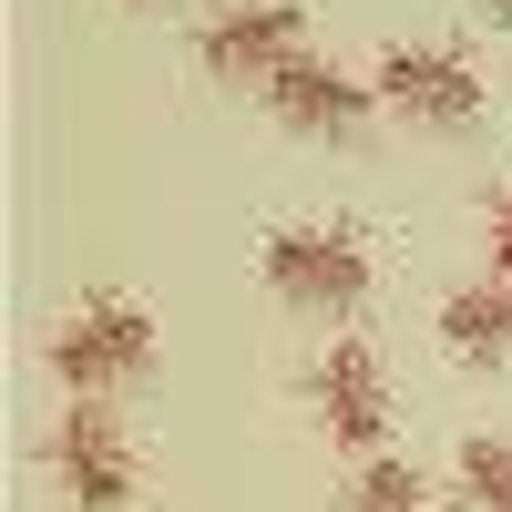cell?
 Listing matches in <instances>:
<instances>
[{
	"label": "cell",
	"instance_id": "obj_1",
	"mask_svg": "<svg viewBox=\"0 0 512 512\" xmlns=\"http://www.w3.org/2000/svg\"><path fill=\"white\" fill-rule=\"evenodd\" d=\"M144 359H154V318H144V297H123V287L82 297V308L52 328V369L72 379L82 400H93L103 379H134Z\"/></svg>",
	"mask_w": 512,
	"mask_h": 512
},
{
	"label": "cell",
	"instance_id": "obj_6",
	"mask_svg": "<svg viewBox=\"0 0 512 512\" xmlns=\"http://www.w3.org/2000/svg\"><path fill=\"white\" fill-rule=\"evenodd\" d=\"M379 103H400V113H431V123H472L482 113V82L461 52H441V41H390L379 52Z\"/></svg>",
	"mask_w": 512,
	"mask_h": 512
},
{
	"label": "cell",
	"instance_id": "obj_3",
	"mask_svg": "<svg viewBox=\"0 0 512 512\" xmlns=\"http://www.w3.org/2000/svg\"><path fill=\"white\" fill-rule=\"evenodd\" d=\"M195 52L226 82H277L297 52H308V0H226V11L195 31Z\"/></svg>",
	"mask_w": 512,
	"mask_h": 512
},
{
	"label": "cell",
	"instance_id": "obj_7",
	"mask_svg": "<svg viewBox=\"0 0 512 512\" xmlns=\"http://www.w3.org/2000/svg\"><path fill=\"white\" fill-rule=\"evenodd\" d=\"M267 103H277L287 123H308V134H349V123H369L379 82L338 72V62H318V52H297V62H287V72L267 82Z\"/></svg>",
	"mask_w": 512,
	"mask_h": 512
},
{
	"label": "cell",
	"instance_id": "obj_9",
	"mask_svg": "<svg viewBox=\"0 0 512 512\" xmlns=\"http://www.w3.org/2000/svg\"><path fill=\"white\" fill-rule=\"evenodd\" d=\"M461 492H472V512H512V441L492 431L461 441Z\"/></svg>",
	"mask_w": 512,
	"mask_h": 512
},
{
	"label": "cell",
	"instance_id": "obj_2",
	"mask_svg": "<svg viewBox=\"0 0 512 512\" xmlns=\"http://www.w3.org/2000/svg\"><path fill=\"white\" fill-rule=\"evenodd\" d=\"M256 267H267V287L297 297V308H359L369 297V246L349 226H277L256 246Z\"/></svg>",
	"mask_w": 512,
	"mask_h": 512
},
{
	"label": "cell",
	"instance_id": "obj_4",
	"mask_svg": "<svg viewBox=\"0 0 512 512\" xmlns=\"http://www.w3.org/2000/svg\"><path fill=\"white\" fill-rule=\"evenodd\" d=\"M52 482L82 502V512H113V502H134V441H123V420L103 400H72L52 420Z\"/></svg>",
	"mask_w": 512,
	"mask_h": 512
},
{
	"label": "cell",
	"instance_id": "obj_10",
	"mask_svg": "<svg viewBox=\"0 0 512 512\" xmlns=\"http://www.w3.org/2000/svg\"><path fill=\"white\" fill-rule=\"evenodd\" d=\"M349 512H431V502H420V472H410V461L369 451V461H359V492H349Z\"/></svg>",
	"mask_w": 512,
	"mask_h": 512
},
{
	"label": "cell",
	"instance_id": "obj_5",
	"mask_svg": "<svg viewBox=\"0 0 512 512\" xmlns=\"http://www.w3.org/2000/svg\"><path fill=\"white\" fill-rule=\"evenodd\" d=\"M308 400H318V420L349 451H369L379 431H390V369H379V349L369 338H338V349H318V369H308Z\"/></svg>",
	"mask_w": 512,
	"mask_h": 512
},
{
	"label": "cell",
	"instance_id": "obj_11",
	"mask_svg": "<svg viewBox=\"0 0 512 512\" xmlns=\"http://www.w3.org/2000/svg\"><path fill=\"white\" fill-rule=\"evenodd\" d=\"M492 267H502V277H512V185H502V195H492Z\"/></svg>",
	"mask_w": 512,
	"mask_h": 512
},
{
	"label": "cell",
	"instance_id": "obj_8",
	"mask_svg": "<svg viewBox=\"0 0 512 512\" xmlns=\"http://www.w3.org/2000/svg\"><path fill=\"white\" fill-rule=\"evenodd\" d=\"M441 338H451L461 359H502V349H512V277H502V267L461 277V287L441 297Z\"/></svg>",
	"mask_w": 512,
	"mask_h": 512
}]
</instances>
